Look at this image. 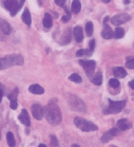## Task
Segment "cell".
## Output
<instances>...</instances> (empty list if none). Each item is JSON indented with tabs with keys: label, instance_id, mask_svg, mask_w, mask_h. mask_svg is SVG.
<instances>
[{
	"label": "cell",
	"instance_id": "obj_4",
	"mask_svg": "<svg viewBox=\"0 0 134 147\" xmlns=\"http://www.w3.org/2000/svg\"><path fill=\"white\" fill-rule=\"evenodd\" d=\"M126 106V100H109V106L105 109L106 114H115L121 112Z\"/></svg>",
	"mask_w": 134,
	"mask_h": 147
},
{
	"label": "cell",
	"instance_id": "obj_19",
	"mask_svg": "<svg viewBox=\"0 0 134 147\" xmlns=\"http://www.w3.org/2000/svg\"><path fill=\"white\" fill-rule=\"evenodd\" d=\"M71 9H72V12L74 14H78L80 12V9H81V3L79 0H74L73 2H72V5H71Z\"/></svg>",
	"mask_w": 134,
	"mask_h": 147
},
{
	"label": "cell",
	"instance_id": "obj_34",
	"mask_svg": "<svg viewBox=\"0 0 134 147\" xmlns=\"http://www.w3.org/2000/svg\"><path fill=\"white\" fill-rule=\"evenodd\" d=\"M3 94H4V90H1V89H0V103H1V100H2Z\"/></svg>",
	"mask_w": 134,
	"mask_h": 147
},
{
	"label": "cell",
	"instance_id": "obj_32",
	"mask_svg": "<svg viewBox=\"0 0 134 147\" xmlns=\"http://www.w3.org/2000/svg\"><path fill=\"white\" fill-rule=\"evenodd\" d=\"M55 3H56L58 7H64V3H66V0H55Z\"/></svg>",
	"mask_w": 134,
	"mask_h": 147
},
{
	"label": "cell",
	"instance_id": "obj_7",
	"mask_svg": "<svg viewBox=\"0 0 134 147\" xmlns=\"http://www.w3.org/2000/svg\"><path fill=\"white\" fill-rule=\"evenodd\" d=\"M130 19H131L130 15L121 13V14H118V15H115L114 17H112V18H111V22H112L114 26H121V24L129 21Z\"/></svg>",
	"mask_w": 134,
	"mask_h": 147
},
{
	"label": "cell",
	"instance_id": "obj_31",
	"mask_svg": "<svg viewBox=\"0 0 134 147\" xmlns=\"http://www.w3.org/2000/svg\"><path fill=\"white\" fill-rule=\"evenodd\" d=\"M94 48H95V40L92 39V40H90V42H89V50H90L91 52H93Z\"/></svg>",
	"mask_w": 134,
	"mask_h": 147
},
{
	"label": "cell",
	"instance_id": "obj_3",
	"mask_svg": "<svg viewBox=\"0 0 134 147\" xmlns=\"http://www.w3.org/2000/svg\"><path fill=\"white\" fill-rule=\"evenodd\" d=\"M74 124L76 125V127L79 128L81 131H84V132L97 130V126L95 124L90 122V121L84 120L82 117H75L74 119Z\"/></svg>",
	"mask_w": 134,
	"mask_h": 147
},
{
	"label": "cell",
	"instance_id": "obj_43",
	"mask_svg": "<svg viewBox=\"0 0 134 147\" xmlns=\"http://www.w3.org/2000/svg\"><path fill=\"white\" fill-rule=\"evenodd\" d=\"M0 140H1V134H0Z\"/></svg>",
	"mask_w": 134,
	"mask_h": 147
},
{
	"label": "cell",
	"instance_id": "obj_16",
	"mask_svg": "<svg viewBox=\"0 0 134 147\" xmlns=\"http://www.w3.org/2000/svg\"><path fill=\"white\" fill-rule=\"evenodd\" d=\"M101 36L104 37L105 39H111L114 36V32L112 31V29L109 26L105 24V29L101 32Z\"/></svg>",
	"mask_w": 134,
	"mask_h": 147
},
{
	"label": "cell",
	"instance_id": "obj_26",
	"mask_svg": "<svg viewBox=\"0 0 134 147\" xmlns=\"http://www.w3.org/2000/svg\"><path fill=\"white\" fill-rule=\"evenodd\" d=\"M109 85H110L112 88H118L121 86V84H119V80L117 78H111L109 80Z\"/></svg>",
	"mask_w": 134,
	"mask_h": 147
},
{
	"label": "cell",
	"instance_id": "obj_29",
	"mask_svg": "<svg viewBox=\"0 0 134 147\" xmlns=\"http://www.w3.org/2000/svg\"><path fill=\"white\" fill-rule=\"evenodd\" d=\"M126 67L129 69H134V57L133 58H128L127 63H126Z\"/></svg>",
	"mask_w": 134,
	"mask_h": 147
},
{
	"label": "cell",
	"instance_id": "obj_44",
	"mask_svg": "<svg viewBox=\"0 0 134 147\" xmlns=\"http://www.w3.org/2000/svg\"><path fill=\"white\" fill-rule=\"evenodd\" d=\"M111 147H116V146H111Z\"/></svg>",
	"mask_w": 134,
	"mask_h": 147
},
{
	"label": "cell",
	"instance_id": "obj_28",
	"mask_svg": "<svg viewBox=\"0 0 134 147\" xmlns=\"http://www.w3.org/2000/svg\"><path fill=\"white\" fill-rule=\"evenodd\" d=\"M17 95H18V89L15 88L13 91H12V93L9 94V100L12 102V100H17Z\"/></svg>",
	"mask_w": 134,
	"mask_h": 147
},
{
	"label": "cell",
	"instance_id": "obj_9",
	"mask_svg": "<svg viewBox=\"0 0 134 147\" xmlns=\"http://www.w3.org/2000/svg\"><path fill=\"white\" fill-rule=\"evenodd\" d=\"M116 136H118V128H112V129L108 130L107 132H105L103 134V137L100 138V141L103 143H108L109 141H111Z\"/></svg>",
	"mask_w": 134,
	"mask_h": 147
},
{
	"label": "cell",
	"instance_id": "obj_2",
	"mask_svg": "<svg viewBox=\"0 0 134 147\" xmlns=\"http://www.w3.org/2000/svg\"><path fill=\"white\" fill-rule=\"evenodd\" d=\"M23 63L24 59L20 54H12L4 57H0V70H3L13 66H21L23 65Z\"/></svg>",
	"mask_w": 134,
	"mask_h": 147
},
{
	"label": "cell",
	"instance_id": "obj_15",
	"mask_svg": "<svg viewBox=\"0 0 134 147\" xmlns=\"http://www.w3.org/2000/svg\"><path fill=\"white\" fill-rule=\"evenodd\" d=\"M29 91H30L31 93H34V94H44V89L41 87L40 85H38V84L31 85L30 88H29Z\"/></svg>",
	"mask_w": 134,
	"mask_h": 147
},
{
	"label": "cell",
	"instance_id": "obj_35",
	"mask_svg": "<svg viewBox=\"0 0 134 147\" xmlns=\"http://www.w3.org/2000/svg\"><path fill=\"white\" fill-rule=\"evenodd\" d=\"M129 86H130L131 89H133L134 90V80H131L130 83H129Z\"/></svg>",
	"mask_w": 134,
	"mask_h": 147
},
{
	"label": "cell",
	"instance_id": "obj_13",
	"mask_svg": "<svg viewBox=\"0 0 134 147\" xmlns=\"http://www.w3.org/2000/svg\"><path fill=\"white\" fill-rule=\"evenodd\" d=\"M19 121H20L21 123L25 125V126H30L31 125V121H30V117H29V113H27V111L25 109H22L21 111L20 115L18 117Z\"/></svg>",
	"mask_w": 134,
	"mask_h": 147
},
{
	"label": "cell",
	"instance_id": "obj_5",
	"mask_svg": "<svg viewBox=\"0 0 134 147\" xmlns=\"http://www.w3.org/2000/svg\"><path fill=\"white\" fill-rule=\"evenodd\" d=\"M69 103H70V106L73 108L74 110L80 111V112H84V111L87 110L84 103L76 95H70L69 96Z\"/></svg>",
	"mask_w": 134,
	"mask_h": 147
},
{
	"label": "cell",
	"instance_id": "obj_21",
	"mask_svg": "<svg viewBox=\"0 0 134 147\" xmlns=\"http://www.w3.org/2000/svg\"><path fill=\"white\" fill-rule=\"evenodd\" d=\"M7 142L10 147H15V145H16V141H15L13 132L9 131V132L7 134Z\"/></svg>",
	"mask_w": 134,
	"mask_h": 147
},
{
	"label": "cell",
	"instance_id": "obj_39",
	"mask_svg": "<svg viewBox=\"0 0 134 147\" xmlns=\"http://www.w3.org/2000/svg\"><path fill=\"white\" fill-rule=\"evenodd\" d=\"M103 1H104L105 3H109V2H110L111 0H103Z\"/></svg>",
	"mask_w": 134,
	"mask_h": 147
},
{
	"label": "cell",
	"instance_id": "obj_24",
	"mask_svg": "<svg viewBox=\"0 0 134 147\" xmlns=\"http://www.w3.org/2000/svg\"><path fill=\"white\" fill-rule=\"evenodd\" d=\"M93 30H94V27H93V24L92 22H87L86 24V33H87L88 36H92V34H93Z\"/></svg>",
	"mask_w": 134,
	"mask_h": 147
},
{
	"label": "cell",
	"instance_id": "obj_22",
	"mask_svg": "<svg viewBox=\"0 0 134 147\" xmlns=\"http://www.w3.org/2000/svg\"><path fill=\"white\" fill-rule=\"evenodd\" d=\"M52 24H53V21H52V16H51L49 13H47L44 17V28L49 29V28L52 27Z\"/></svg>",
	"mask_w": 134,
	"mask_h": 147
},
{
	"label": "cell",
	"instance_id": "obj_11",
	"mask_svg": "<svg viewBox=\"0 0 134 147\" xmlns=\"http://www.w3.org/2000/svg\"><path fill=\"white\" fill-rule=\"evenodd\" d=\"M73 34H74V38L77 42H81L82 39H84V31H82V28L77 26V27L74 28L73 30Z\"/></svg>",
	"mask_w": 134,
	"mask_h": 147
},
{
	"label": "cell",
	"instance_id": "obj_1",
	"mask_svg": "<svg viewBox=\"0 0 134 147\" xmlns=\"http://www.w3.org/2000/svg\"><path fill=\"white\" fill-rule=\"evenodd\" d=\"M44 117L47 121L52 125H58L60 124L62 120V115H61V111L59 107L57 106L56 100H50V103L47 105V107L44 109Z\"/></svg>",
	"mask_w": 134,
	"mask_h": 147
},
{
	"label": "cell",
	"instance_id": "obj_10",
	"mask_svg": "<svg viewBox=\"0 0 134 147\" xmlns=\"http://www.w3.org/2000/svg\"><path fill=\"white\" fill-rule=\"evenodd\" d=\"M32 114L36 120H42V117L44 115V108L41 107L39 104H34L32 106Z\"/></svg>",
	"mask_w": 134,
	"mask_h": 147
},
{
	"label": "cell",
	"instance_id": "obj_12",
	"mask_svg": "<svg viewBox=\"0 0 134 147\" xmlns=\"http://www.w3.org/2000/svg\"><path fill=\"white\" fill-rule=\"evenodd\" d=\"M0 31L3 34H5V35H9L11 33V31H12L10 24L4 19H2V18H0Z\"/></svg>",
	"mask_w": 134,
	"mask_h": 147
},
{
	"label": "cell",
	"instance_id": "obj_42",
	"mask_svg": "<svg viewBox=\"0 0 134 147\" xmlns=\"http://www.w3.org/2000/svg\"><path fill=\"white\" fill-rule=\"evenodd\" d=\"M124 2H125L126 4H128V3H129V0H124Z\"/></svg>",
	"mask_w": 134,
	"mask_h": 147
},
{
	"label": "cell",
	"instance_id": "obj_38",
	"mask_svg": "<svg viewBox=\"0 0 134 147\" xmlns=\"http://www.w3.org/2000/svg\"><path fill=\"white\" fill-rule=\"evenodd\" d=\"M0 89H1V90H4V86L1 83H0Z\"/></svg>",
	"mask_w": 134,
	"mask_h": 147
},
{
	"label": "cell",
	"instance_id": "obj_25",
	"mask_svg": "<svg viewBox=\"0 0 134 147\" xmlns=\"http://www.w3.org/2000/svg\"><path fill=\"white\" fill-rule=\"evenodd\" d=\"M69 80L74 82V83H81V77L79 76V74H77V73L71 74L70 77H69Z\"/></svg>",
	"mask_w": 134,
	"mask_h": 147
},
{
	"label": "cell",
	"instance_id": "obj_17",
	"mask_svg": "<svg viewBox=\"0 0 134 147\" xmlns=\"http://www.w3.org/2000/svg\"><path fill=\"white\" fill-rule=\"evenodd\" d=\"M113 74L114 76L117 77V78H124L127 75V71L123 67H116L113 69Z\"/></svg>",
	"mask_w": 134,
	"mask_h": 147
},
{
	"label": "cell",
	"instance_id": "obj_20",
	"mask_svg": "<svg viewBox=\"0 0 134 147\" xmlns=\"http://www.w3.org/2000/svg\"><path fill=\"white\" fill-rule=\"evenodd\" d=\"M91 82L94 85H96V86H100L101 83H103V74H101V72H97V73L95 74V76L92 77Z\"/></svg>",
	"mask_w": 134,
	"mask_h": 147
},
{
	"label": "cell",
	"instance_id": "obj_27",
	"mask_svg": "<svg viewBox=\"0 0 134 147\" xmlns=\"http://www.w3.org/2000/svg\"><path fill=\"white\" fill-rule=\"evenodd\" d=\"M91 54H92V52H91L90 50L80 49V50H78L77 52H76V56L80 57V56H82V55H91Z\"/></svg>",
	"mask_w": 134,
	"mask_h": 147
},
{
	"label": "cell",
	"instance_id": "obj_30",
	"mask_svg": "<svg viewBox=\"0 0 134 147\" xmlns=\"http://www.w3.org/2000/svg\"><path fill=\"white\" fill-rule=\"evenodd\" d=\"M51 145L53 147H57L58 146V140L55 136H51Z\"/></svg>",
	"mask_w": 134,
	"mask_h": 147
},
{
	"label": "cell",
	"instance_id": "obj_36",
	"mask_svg": "<svg viewBox=\"0 0 134 147\" xmlns=\"http://www.w3.org/2000/svg\"><path fill=\"white\" fill-rule=\"evenodd\" d=\"M24 1H25V0H20V1H19V4H20V7H22V5H23V3H24Z\"/></svg>",
	"mask_w": 134,
	"mask_h": 147
},
{
	"label": "cell",
	"instance_id": "obj_6",
	"mask_svg": "<svg viewBox=\"0 0 134 147\" xmlns=\"http://www.w3.org/2000/svg\"><path fill=\"white\" fill-rule=\"evenodd\" d=\"M4 7L7 9V11H10V13L12 16H15L18 11L20 10V4L17 0H5L4 1Z\"/></svg>",
	"mask_w": 134,
	"mask_h": 147
},
{
	"label": "cell",
	"instance_id": "obj_8",
	"mask_svg": "<svg viewBox=\"0 0 134 147\" xmlns=\"http://www.w3.org/2000/svg\"><path fill=\"white\" fill-rule=\"evenodd\" d=\"M79 64L84 68L86 73L89 76H91V74L93 73V71L95 70V67H96V63L94 60H79Z\"/></svg>",
	"mask_w": 134,
	"mask_h": 147
},
{
	"label": "cell",
	"instance_id": "obj_18",
	"mask_svg": "<svg viewBox=\"0 0 134 147\" xmlns=\"http://www.w3.org/2000/svg\"><path fill=\"white\" fill-rule=\"evenodd\" d=\"M22 21H23L27 26H29V27H30L31 24H32V17H31L30 11H29V9H27V7L24 9L23 14H22Z\"/></svg>",
	"mask_w": 134,
	"mask_h": 147
},
{
	"label": "cell",
	"instance_id": "obj_40",
	"mask_svg": "<svg viewBox=\"0 0 134 147\" xmlns=\"http://www.w3.org/2000/svg\"><path fill=\"white\" fill-rule=\"evenodd\" d=\"M38 147H48V146H47V145H44V144H40Z\"/></svg>",
	"mask_w": 134,
	"mask_h": 147
},
{
	"label": "cell",
	"instance_id": "obj_14",
	"mask_svg": "<svg viewBox=\"0 0 134 147\" xmlns=\"http://www.w3.org/2000/svg\"><path fill=\"white\" fill-rule=\"evenodd\" d=\"M117 127L119 130H128V129H130L132 127V124L126 119H121V120H119L117 122Z\"/></svg>",
	"mask_w": 134,
	"mask_h": 147
},
{
	"label": "cell",
	"instance_id": "obj_33",
	"mask_svg": "<svg viewBox=\"0 0 134 147\" xmlns=\"http://www.w3.org/2000/svg\"><path fill=\"white\" fill-rule=\"evenodd\" d=\"M70 18H71V16H69V15H64V17H62V21H64V22H68V21H69V20H70Z\"/></svg>",
	"mask_w": 134,
	"mask_h": 147
},
{
	"label": "cell",
	"instance_id": "obj_41",
	"mask_svg": "<svg viewBox=\"0 0 134 147\" xmlns=\"http://www.w3.org/2000/svg\"><path fill=\"white\" fill-rule=\"evenodd\" d=\"M72 147H79V145H77V144H73Z\"/></svg>",
	"mask_w": 134,
	"mask_h": 147
},
{
	"label": "cell",
	"instance_id": "obj_37",
	"mask_svg": "<svg viewBox=\"0 0 134 147\" xmlns=\"http://www.w3.org/2000/svg\"><path fill=\"white\" fill-rule=\"evenodd\" d=\"M109 19H110L109 17H106V18H105V20H104V24H107V21H108Z\"/></svg>",
	"mask_w": 134,
	"mask_h": 147
},
{
	"label": "cell",
	"instance_id": "obj_23",
	"mask_svg": "<svg viewBox=\"0 0 134 147\" xmlns=\"http://www.w3.org/2000/svg\"><path fill=\"white\" fill-rule=\"evenodd\" d=\"M124 35H125V30L123 28H116L115 29V31H114V37L115 38H117V39L123 38Z\"/></svg>",
	"mask_w": 134,
	"mask_h": 147
}]
</instances>
